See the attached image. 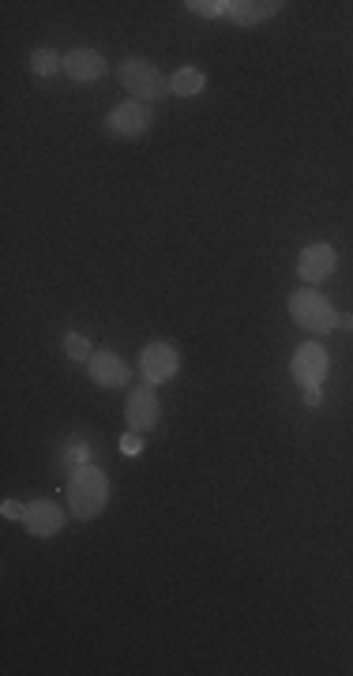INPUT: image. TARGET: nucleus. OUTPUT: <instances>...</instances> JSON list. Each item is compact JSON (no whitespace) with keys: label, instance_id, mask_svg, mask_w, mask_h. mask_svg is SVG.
I'll return each instance as SVG.
<instances>
[{"label":"nucleus","instance_id":"7ed1b4c3","mask_svg":"<svg viewBox=\"0 0 353 676\" xmlns=\"http://www.w3.org/2000/svg\"><path fill=\"white\" fill-rule=\"evenodd\" d=\"M117 79H121V87L132 94V102H162L169 94V79L154 68L151 61H143V57H124L117 64Z\"/></svg>","mask_w":353,"mask_h":676},{"label":"nucleus","instance_id":"9d476101","mask_svg":"<svg viewBox=\"0 0 353 676\" xmlns=\"http://www.w3.org/2000/svg\"><path fill=\"white\" fill-rule=\"evenodd\" d=\"M87 376H91L98 387H124L132 380V369L124 365L121 354H113V350H94V357L87 361Z\"/></svg>","mask_w":353,"mask_h":676},{"label":"nucleus","instance_id":"6ab92c4d","mask_svg":"<svg viewBox=\"0 0 353 676\" xmlns=\"http://www.w3.org/2000/svg\"><path fill=\"white\" fill-rule=\"evenodd\" d=\"M323 395H320V387H312V391H305V406H320Z\"/></svg>","mask_w":353,"mask_h":676},{"label":"nucleus","instance_id":"0eeeda50","mask_svg":"<svg viewBox=\"0 0 353 676\" xmlns=\"http://www.w3.org/2000/svg\"><path fill=\"white\" fill-rule=\"evenodd\" d=\"M158 417H162V402H158V391L154 384H139L128 402H124V421H128V429L132 432H151L158 425Z\"/></svg>","mask_w":353,"mask_h":676},{"label":"nucleus","instance_id":"423d86ee","mask_svg":"<svg viewBox=\"0 0 353 676\" xmlns=\"http://www.w3.org/2000/svg\"><path fill=\"white\" fill-rule=\"evenodd\" d=\"M154 124V109L147 102H121L106 113V128L109 136H121V139H136L143 132H151Z\"/></svg>","mask_w":353,"mask_h":676},{"label":"nucleus","instance_id":"f03ea898","mask_svg":"<svg viewBox=\"0 0 353 676\" xmlns=\"http://www.w3.org/2000/svg\"><path fill=\"white\" fill-rule=\"evenodd\" d=\"M290 316L305 335H331L338 327V308L312 286L290 293Z\"/></svg>","mask_w":353,"mask_h":676},{"label":"nucleus","instance_id":"6e6552de","mask_svg":"<svg viewBox=\"0 0 353 676\" xmlns=\"http://www.w3.org/2000/svg\"><path fill=\"white\" fill-rule=\"evenodd\" d=\"M338 267V252L327 241H312V245L301 248V256H297V278H305L308 286H316V282H327V278L335 275Z\"/></svg>","mask_w":353,"mask_h":676},{"label":"nucleus","instance_id":"dca6fc26","mask_svg":"<svg viewBox=\"0 0 353 676\" xmlns=\"http://www.w3.org/2000/svg\"><path fill=\"white\" fill-rule=\"evenodd\" d=\"M185 8H192L196 16H207V19L230 16V0H188Z\"/></svg>","mask_w":353,"mask_h":676},{"label":"nucleus","instance_id":"4468645a","mask_svg":"<svg viewBox=\"0 0 353 676\" xmlns=\"http://www.w3.org/2000/svg\"><path fill=\"white\" fill-rule=\"evenodd\" d=\"M31 72L42 79H53L57 72H64V57L57 49H34L31 53Z\"/></svg>","mask_w":353,"mask_h":676},{"label":"nucleus","instance_id":"f3484780","mask_svg":"<svg viewBox=\"0 0 353 676\" xmlns=\"http://www.w3.org/2000/svg\"><path fill=\"white\" fill-rule=\"evenodd\" d=\"M121 451H124V455H139V451H143V432L128 429V436L121 440Z\"/></svg>","mask_w":353,"mask_h":676},{"label":"nucleus","instance_id":"39448f33","mask_svg":"<svg viewBox=\"0 0 353 676\" xmlns=\"http://www.w3.org/2000/svg\"><path fill=\"white\" fill-rule=\"evenodd\" d=\"M290 372L305 391L323 387L327 372H331V357H327V350H323L320 342H305V346H297V354H293L290 361Z\"/></svg>","mask_w":353,"mask_h":676},{"label":"nucleus","instance_id":"20e7f679","mask_svg":"<svg viewBox=\"0 0 353 676\" xmlns=\"http://www.w3.org/2000/svg\"><path fill=\"white\" fill-rule=\"evenodd\" d=\"M139 372H143V384H166L181 372V354L169 342H147L139 350Z\"/></svg>","mask_w":353,"mask_h":676},{"label":"nucleus","instance_id":"f257e3e1","mask_svg":"<svg viewBox=\"0 0 353 676\" xmlns=\"http://www.w3.org/2000/svg\"><path fill=\"white\" fill-rule=\"evenodd\" d=\"M109 504V477L102 466H79L76 474L68 477V507H72V515L83 519V523H91L98 519Z\"/></svg>","mask_w":353,"mask_h":676},{"label":"nucleus","instance_id":"1a4fd4ad","mask_svg":"<svg viewBox=\"0 0 353 676\" xmlns=\"http://www.w3.org/2000/svg\"><path fill=\"white\" fill-rule=\"evenodd\" d=\"M23 526L31 530L34 538H53L64 530V511L57 500H31L23 511Z\"/></svg>","mask_w":353,"mask_h":676},{"label":"nucleus","instance_id":"f8f14e48","mask_svg":"<svg viewBox=\"0 0 353 676\" xmlns=\"http://www.w3.org/2000/svg\"><path fill=\"white\" fill-rule=\"evenodd\" d=\"M278 8H282V0H230V19L237 27H256V23L278 16Z\"/></svg>","mask_w":353,"mask_h":676},{"label":"nucleus","instance_id":"2eb2a0df","mask_svg":"<svg viewBox=\"0 0 353 676\" xmlns=\"http://www.w3.org/2000/svg\"><path fill=\"white\" fill-rule=\"evenodd\" d=\"M64 354L72 357V361H79V365H87V361L94 357L91 338H83L79 331H68V335H64Z\"/></svg>","mask_w":353,"mask_h":676},{"label":"nucleus","instance_id":"ddd939ff","mask_svg":"<svg viewBox=\"0 0 353 676\" xmlns=\"http://www.w3.org/2000/svg\"><path fill=\"white\" fill-rule=\"evenodd\" d=\"M203 87H207V76L196 64H185L169 76V94H177V98H196V94H203Z\"/></svg>","mask_w":353,"mask_h":676},{"label":"nucleus","instance_id":"aec40b11","mask_svg":"<svg viewBox=\"0 0 353 676\" xmlns=\"http://www.w3.org/2000/svg\"><path fill=\"white\" fill-rule=\"evenodd\" d=\"M338 327H350L353 331V316H338Z\"/></svg>","mask_w":353,"mask_h":676},{"label":"nucleus","instance_id":"9b49d317","mask_svg":"<svg viewBox=\"0 0 353 676\" xmlns=\"http://www.w3.org/2000/svg\"><path fill=\"white\" fill-rule=\"evenodd\" d=\"M109 72L106 57L98 53V49H72L68 57H64V76L76 79V83H94V79H102Z\"/></svg>","mask_w":353,"mask_h":676},{"label":"nucleus","instance_id":"a211bd4d","mask_svg":"<svg viewBox=\"0 0 353 676\" xmlns=\"http://www.w3.org/2000/svg\"><path fill=\"white\" fill-rule=\"evenodd\" d=\"M23 511H27V504H16V500H4V504H0V515L12 519V523H23Z\"/></svg>","mask_w":353,"mask_h":676}]
</instances>
